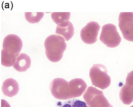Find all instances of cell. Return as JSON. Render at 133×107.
<instances>
[{
  "label": "cell",
  "mask_w": 133,
  "mask_h": 107,
  "mask_svg": "<svg viewBox=\"0 0 133 107\" xmlns=\"http://www.w3.org/2000/svg\"><path fill=\"white\" fill-rule=\"evenodd\" d=\"M130 107H133V105H132Z\"/></svg>",
  "instance_id": "cell-16"
},
{
  "label": "cell",
  "mask_w": 133,
  "mask_h": 107,
  "mask_svg": "<svg viewBox=\"0 0 133 107\" xmlns=\"http://www.w3.org/2000/svg\"><path fill=\"white\" fill-rule=\"evenodd\" d=\"M100 27L97 22L95 21L89 22L81 30V39L85 44H92L97 41Z\"/></svg>",
  "instance_id": "cell-7"
},
{
  "label": "cell",
  "mask_w": 133,
  "mask_h": 107,
  "mask_svg": "<svg viewBox=\"0 0 133 107\" xmlns=\"http://www.w3.org/2000/svg\"><path fill=\"white\" fill-rule=\"evenodd\" d=\"M2 107H11L8 102L5 100H2Z\"/></svg>",
  "instance_id": "cell-15"
},
{
  "label": "cell",
  "mask_w": 133,
  "mask_h": 107,
  "mask_svg": "<svg viewBox=\"0 0 133 107\" xmlns=\"http://www.w3.org/2000/svg\"><path fill=\"white\" fill-rule=\"evenodd\" d=\"M120 98L125 104L129 105L133 102V70L128 75L126 83L120 91Z\"/></svg>",
  "instance_id": "cell-8"
},
{
  "label": "cell",
  "mask_w": 133,
  "mask_h": 107,
  "mask_svg": "<svg viewBox=\"0 0 133 107\" xmlns=\"http://www.w3.org/2000/svg\"><path fill=\"white\" fill-rule=\"evenodd\" d=\"M31 63L30 57L26 54L21 53L17 57L13 67L18 71H26L30 67Z\"/></svg>",
  "instance_id": "cell-10"
},
{
  "label": "cell",
  "mask_w": 133,
  "mask_h": 107,
  "mask_svg": "<svg viewBox=\"0 0 133 107\" xmlns=\"http://www.w3.org/2000/svg\"><path fill=\"white\" fill-rule=\"evenodd\" d=\"M70 13H52L51 17L53 21L60 27L67 26L70 21Z\"/></svg>",
  "instance_id": "cell-11"
},
{
  "label": "cell",
  "mask_w": 133,
  "mask_h": 107,
  "mask_svg": "<svg viewBox=\"0 0 133 107\" xmlns=\"http://www.w3.org/2000/svg\"><path fill=\"white\" fill-rule=\"evenodd\" d=\"M83 97L89 107H113L104 96L102 91L92 86L88 88Z\"/></svg>",
  "instance_id": "cell-4"
},
{
  "label": "cell",
  "mask_w": 133,
  "mask_h": 107,
  "mask_svg": "<svg viewBox=\"0 0 133 107\" xmlns=\"http://www.w3.org/2000/svg\"><path fill=\"white\" fill-rule=\"evenodd\" d=\"M61 107H89L85 102L77 99L68 100L63 104Z\"/></svg>",
  "instance_id": "cell-14"
},
{
  "label": "cell",
  "mask_w": 133,
  "mask_h": 107,
  "mask_svg": "<svg viewBox=\"0 0 133 107\" xmlns=\"http://www.w3.org/2000/svg\"><path fill=\"white\" fill-rule=\"evenodd\" d=\"M44 15V13H25L26 19L31 24L39 22L43 18Z\"/></svg>",
  "instance_id": "cell-13"
},
{
  "label": "cell",
  "mask_w": 133,
  "mask_h": 107,
  "mask_svg": "<svg viewBox=\"0 0 133 107\" xmlns=\"http://www.w3.org/2000/svg\"><path fill=\"white\" fill-rule=\"evenodd\" d=\"M19 90L18 83L13 78L6 80L2 86V92L4 95L9 97H12L16 95Z\"/></svg>",
  "instance_id": "cell-9"
},
{
  "label": "cell",
  "mask_w": 133,
  "mask_h": 107,
  "mask_svg": "<svg viewBox=\"0 0 133 107\" xmlns=\"http://www.w3.org/2000/svg\"><path fill=\"white\" fill-rule=\"evenodd\" d=\"M100 39L107 47L114 48L120 44L121 38L116 26L112 24H108L103 27Z\"/></svg>",
  "instance_id": "cell-5"
},
{
  "label": "cell",
  "mask_w": 133,
  "mask_h": 107,
  "mask_svg": "<svg viewBox=\"0 0 133 107\" xmlns=\"http://www.w3.org/2000/svg\"><path fill=\"white\" fill-rule=\"evenodd\" d=\"M44 45L47 58L54 63L61 60L67 47L64 38L56 35L48 36L45 41Z\"/></svg>",
  "instance_id": "cell-2"
},
{
  "label": "cell",
  "mask_w": 133,
  "mask_h": 107,
  "mask_svg": "<svg viewBox=\"0 0 133 107\" xmlns=\"http://www.w3.org/2000/svg\"><path fill=\"white\" fill-rule=\"evenodd\" d=\"M107 68L101 64H94L90 70L89 76L92 85L102 90L109 87L111 79Z\"/></svg>",
  "instance_id": "cell-3"
},
{
  "label": "cell",
  "mask_w": 133,
  "mask_h": 107,
  "mask_svg": "<svg viewBox=\"0 0 133 107\" xmlns=\"http://www.w3.org/2000/svg\"><path fill=\"white\" fill-rule=\"evenodd\" d=\"M22 46V41L18 36L13 34L6 36L1 51L2 65L6 67L14 65Z\"/></svg>",
  "instance_id": "cell-1"
},
{
  "label": "cell",
  "mask_w": 133,
  "mask_h": 107,
  "mask_svg": "<svg viewBox=\"0 0 133 107\" xmlns=\"http://www.w3.org/2000/svg\"><path fill=\"white\" fill-rule=\"evenodd\" d=\"M56 33L57 35L62 36L66 41H68L73 37L74 34V28L73 25L71 22L68 26L64 27L57 26Z\"/></svg>",
  "instance_id": "cell-12"
},
{
  "label": "cell",
  "mask_w": 133,
  "mask_h": 107,
  "mask_svg": "<svg viewBox=\"0 0 133 107\" xmlns=\"http://www.w3.org/2000/svg\"><path fill=\"white\" fill-rule=\"evenodd\" d=\"M119 26L125 39L133 42V13H121Z\"/></svg>",
  "instance_id": "cell-6"
}]
</instances>
